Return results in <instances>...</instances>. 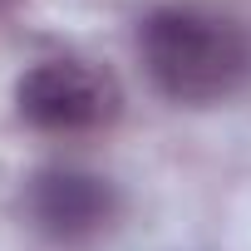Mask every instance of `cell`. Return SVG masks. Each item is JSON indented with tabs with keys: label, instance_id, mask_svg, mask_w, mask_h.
Wrapping results in <instances>:
<instances>
[{
	"label": "cell",
	"instance_id": "obj_3",
	"mask_svg": "<svg viewBox=\"0 0 251 251\" xmlns=\"http://www.w3.org/2000/svg\"><path fill=\"white\" fill-rule=\"evenodd\" d=\"M25 212L40 236H50L59 246H79V241H94L99 231H108V222L118 217V192L99 173L45 168L25 192Z\"/></svg>",
	"mask_w": 251,
	"mask_h": 251
},
{
	"label": "cell",
	"instance_id": "obj_1",
	"mask_svg": "<svg viewBox=\"0 0 251 251\" xmlns=\"http://www.w3.org/2000/svg\"><path fill=\"white\" fill-rule=\"evenodd\" d=\"M138 54L153 89L173 103L207 108L251 79V35L207 5H163L138 25Z\"/></svg>",
	"mask_w": 251,
	"mask_h": 251
},
{
	"label": "cell",
	"instance_id": "obj_2",
	"mask_svg": "<svg viewBox=\"0 0 251 251\" xmlns=\"http://www.w3.org/2000/svg\"><path fill=\"white\" fill-rule=\"evenodd\" d=\"M123 108V89L89 59H45L15 84V113L40 133H94Z\"/></svg>",
	"mask_w": 251,
	"mask_h": 251
}]
</instances>
